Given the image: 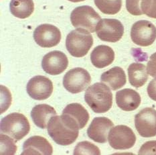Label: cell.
Instances as JSON below:
<instances>
[{
  "label": "cell",
  "mask_w": 156,
  "mask_h": 155,
  "mask_svg": "<svg viewBox=\"0 0 156 155\" xmlns=\"http://www.w3.org/2000/svg\"><path fill=\"white\" fill-rule=\"evenodd\" d=\"M49 136L56 144L68 146L74 143L79 136L80 130L77 123L66 114L55 116L50 120L48 126Z\"/></svg>",
  "instance_id": "1"
},
{
  "label": "cell",
  "mask_w": 156,
  "mask_h": 155,
  "mask_svg": "<svg viewBox=\"0 0 156 155\" xmlns=\"http://www.w3.org/2000/svg\"><path fill=\"white\" fill-rule=\"evenodd\" d=\"M84 100L94 112L103 114L111 108L113 94L107 85L96 83L87 89Z\"/></svg>",
  "instance_id": "2"
},
{
  "label": "cell",
  "mask_w": 156,
  "mask_h": 155,
  "mask_svg": "<svg viewBox=\"0 0 156 155\" xmlns=\"http://www.w3.org/2000/svg\"><path fill=\"white\" fill-rule=\"evenodd\" d=\"M0 129L2 134L9 136L17 142L28 135L30 125L24 115L20 113H12L2 119Z\"/></svg>",
  "instance_id": "3"
},
{
  "label": "cell",
  "mask_w": 156,
  "mask_h": 155,
  "mask_svg": "<svg viewBox=\"0 0 156 155\" xmlns=\"http://www.w3.org/2000/svg\"><path fill=\"white\" fill-rule=\"evenodd\" d=\"M93 45V37L86 30L76 28L72 30L66 36V49L74 57L84 56Z\"/></svg>",
  "instance_id": "4"
},
{
  "label": "cell",
  "mask_w": 156,
  "mask_h": 155,
  "mask_svg": "<svg viewBox=\"0 0 156 155\" xmlns=\"http://www.w3.org/2000/svg\"><path fill=\"white\" fill-rule=\"evenodd\" d=\"M101 20L99 13L89 5L77 7L70 14V22L74 27L90 32L96 31L97 26Z\"/></svg>",
  "instance_id": "5"
},
{
  "label": "cell",
  "mask_w": 156,
  "mask_h": 155,
  "mask_svg": "<svg viewBox=\"0 0 156 155\" xmlns=\"http://www.w3.org/2000/svg\"><path fill=\"white\" fill-rule=\"evenodd\" d=\"M91 77L86 69L76 67L69 70L63 78V86L68 92L79 93L90 85Z\"/></svg>",
  "instance_id": "6"
},
{
  "label": "cell",
  "mask_w": 156,
  "mask_h": 155,
  "mask_svg": "<svg viewBox=\"0 0 156 155\" xmlns=\"http://www.w3.org/2000/svg\"><path fill=\"white\" fill-rule=\"evenodd\" d=\"M108 141L109 145L115 150H127L135 145L136 136L129 127L119 125L111 129Z\"/></svg>",
  "instance_id": "7"
},
{
  "label": "cell",
  "mask_w": 156,
  "mask_h": 155,
  "mask_svg": "<svg viewBox=\"0 0 156 155\" xmlns=\"http://www.w3.org/2000/svg\"><path fill=\"white\" fill-rule=\"evenodd\" d=\"M131 38L138 46H150L156 39V27L148 20L137 21L131 27Z\"/></svg>",
  "instance_id": "8"
},
{
  "label": "cell",
  "mask_w": 156,
  "mask_h": 155,
  "mask_svg": "<svg viewBox=\"0 0 156 155\" xmlns=\"http://www.w3.org/2000/svg\"><path fill=\"white\" fill-rule=\"evenodd\" d=\"M97 35L105 42H117L123 36L124 27L117 19H101L96 28Z\"/></svg>",
  "instance_id": "9"
},
{
  "label": "cell",
  "mask_w": 156,
  "mask_h": 155,
  "mask_svg": "<svg viewBox=\"0 0 156 155\" xmlns=\"http://www.w3.org/2000/svg\"><path fill=\"white\" fill-rule=\"evenodd\" d=\"M135 126L142 137L156 136V110L151 107L141 110L135 116Z\"/></svg>",
  "instance_id": "10"
},
{
  "label": "cell",
  "mask_w": 156,
  "mask_h": 155,
  "mask_svg": "<svg viewBox=\"0 0 156 155\" xmlns=\"http://www.w3.org/2000/svg\"><path fill=\"white\" fill-rule=\"evenodd\" d=\"M34 39L42 48H52L60 43L61 32L55 26L43 23L36 27L34 32Z\"/></svg>",
  "instance_id": "11"
},
{
  "label": "cell",
  "mask_w": 156,
  "mask_h": 155,
  "mask_svg": "<svg viewBox=\"0 0 156 155\" xmlns=\"http://www.w3.org/2000/svg\"><path fill=\"white\" fill-rule=\"evenodd\" d=\"M26 91L32 99L39 101L44 100L52 95L53 84L48 77L36 75L28 81Z\"/></svg>",
  "instance_id": "12"
},
{
  "label": "cell",
  "mask_w": 156,
  "mask_h": 155,
  "mask_svg": "<svg viewBox=\"0 0 156 155\" xmlns=\"http://www.w3.org/2000/svg\"><path fill=\"white\" fill-rule=\"evenodd\" d=\"M69 65V59L64 52L54 50L44 56L42 67L44 72L51 75H58L63 73Z\"/></svg>",
  "instance_id": "13"
},
{
  "label": "cell",
  "mask_w": 156,
  "mask_h": 155,
  "mask_svg": "<svg viewBox=\"0 0 156 155\" xmlns=\"http://www.w3.org/2000/svg\"><path fill=\"white\" fill-rule=\"evenodd\" d=\"M114 124L106 117H97L94 118L87 129V135L90 139L98 143L103 144L108 140V132Z\"/></svg>",
  "instance_id": "14"
},
{
  "label": "cell",
  "mask_w": 156,
  "mask_h": 155,
  "mask_svg": "<svg viewBox=\"0 0 156 155\" xmlns=\"http://www.w3.org/2000/svg\"><path fill=\"white\" fill-rule=\"evenodd\" d=\"M53 153V148L45 138L34 136L27 139L23 144V154L50 155Z\"/></svg>",
  "instance_id": "15"
},
{
  "label": "cell",
  "mask_w": 156,
  "mask_h": 155,
  "mask_svg": "<svg viewBox=\"0 0 156 155\" xmlns=\"http://www.w3.org/2000/svg\"><path fill=\"white\" fill-rule=\"evenodd\" d=\"M141 102V96L136 91L123 89L116 93V103L122 110L131 112L136 110Z\"/></svg>",
  "instance_id": "16"
},
{
  "label": "cell",
  "mask_w": 156,
  "mask_h": 155,
  "mask_svg": "<svg viewBox=\"0 0 156 155\" xmlns=\"http://www.w3.org/2000/svg\"><path fill=\"white\" fill-rule=\"evenodd\" d=\"M114 50L107 45H99L95 47L90 54L91 63L99 69L110 65L114 61Z\"/></svg>",
  "instance_id": "17"
},
{
  "label": "cell",
  "mask_w": 156,
  "mask_h": 155,
  "mask_svg": "<svg viewBox=\"0 0 156 155\" xmlns=\"http://www.w3.org/2000/svg\"><path fill=\"white\" fill-rule=\"evenodd\" d=\"M56 115V110L48 104L36 105L33 107L31 112V117L33 122L42 129L47 128L50 120Z\"/></svg>",
  "instance_id": "18"
},
{
  "label": "cell",
  "mask_w": 156,
  "mask_h": 155,
  "mask_svg": "<svg viewBox=\"0 0 156 155\" xmlns=\"http://www.w3.org/2000/svg\"><path fill=\"white\" fill-rule=\"evenodd\" d=\"M101 81L106 83L112 90L115 91L126 84L127 79L123 69L119 67H114L101 75Z\"/></svg>",
  "instance_id": "19"
},
{
  "label": "cell",
  "mask_w": 156,
  "mask_h": 155,
  "mask_svg": "<svg viewBox=\"0 0 156 155\" xmlns=\"http://www.w3.org/2000/svg\"><path fill=\"white\" fill-rule=\"evenodd\" d=\"M62 114H66L77 123L80 130L87 125L89 120L88 111L80 103H73L69 104L64 109Z\"/></svg>",
  "instance_id": "20"
},
{
  "label": "cell",
  "mask_w": 156,
  "mask_h": 155,
  "mask_svg": "<svg viewBox=\"0 0 156 155\" xmlns=\"http://www.w3.org/2000/svg\"><path fill=\"white\" fill-rule=\"evenodd\" d=\"M129 81L132 86L139 88L144 86L148 79L146 67L141 63H132L128 68Z\"/></svg>",
  "instance_id": "21"
},
{
  "label": "cell",
  "mask_w": 156,
  "mask_h": 155,
  "mask_svg": "<svg viewBox=\"0 0 156 155\" xmlns=\"http://www.w3.org/2000/svg\"><path fill=\"white\" fill-rule=\"evenodd\" d=\"M9 9L12 14L16 18L25 19L34 11V3L33 0H11Z\"/></svg>",
  "instance_id": "22"
},
{
  "label": "cell",
  "mask_w": 156,
  "mask_h": 155,
  "mask_svg": "<svg viewBox=\"0 0 156 155\" xmlns=\"http://www.w3.org/2000/svg\"><path fill=\"white\" fill-rule=\"evenodd\" d=\"M94 1L97 8L105 14H116L121 9L122 0H94Z\"/></svg>",
  "instance_id": "23"
},
{
  "label": "cell",
  "mask_w": 156,
  "mask_h": 155,
  "mask_svg": "<svg viewBox=\"0 0 156 155\" xmlns=\"http://www.w3.org/2000/svg\"><path fill=\"white\" fill-rule=\"evenodd\" d=\"M73 154H93L99 155L101 152L99 148L88 141H83L77 144L74 150Z\"/></svg>",
  "instance_id": "24"
},
{
  "label": "cell",
  "mask_w": 156,
  "mask_h": 155,
  "mask_svg": "<svg viewBox=\"0 0 156 155\" xmlns=\"http://www.w3.org/2000/svg\"><path fill=\"white\" fill-rule=\"evenodd\" d=\"M141 9L144 14L156 19V0H141Z\"/></svg>",
  "instance_id": "25"
},
{
  "label": "cell",
  "mask_w": 156,
  "mask_h": 155,
  "mask_svg": "<svg viewBox=\"0 0 156 155\" xmlns=\"http://www.w3.org/2000/svg\"><path fill=\"white\" fill-rule=\"evenodd\" d=\"M141 0H126V8L131 14L133 16H141L143 12L141 9Z\"/></svg>",
  "instance_id": "26"
},
{
  "label": "cell",
  "mask_w": 156,
  "mask_h": 155,
  "mask_svg": "<svg viewBox=\"0 0 156 155\" xmlns=\"http://www.w3.org/2000/svg\"><path fill=\"white\" fill-rule=\"evenodd\" d=\"M1 144L2 145H4V148H2L1 149L2 153L3 150L7 151V148H8V151L9 150L10 152V150H12L13 154L16 153L17 147L14 141H13V139H10L9 137L5 135H3L2 133L1 134ZM10 154H12V152H10Z\"/></svg>",
  "instance_id": "27"
},
{
  "label": "cell",
  "mask_w": 156,
  "mask_h": 155,
  "mask_svg": "<svg viewBox=\"0 0 156 155\" xmlns=\"http://www.w3.org/2000/svg\"><path fill=\"white\" fill-rule=\"evenodd\" d=\"M139 154H156V141L151 140L144 143L139 150Z\"/></svg>",
  "instance_id": "28"
},
{
  "label": "cell",
  "mask_w": 156,
  "mask_h": 155,
  "mask_svg": "<svg viewBox=\"0 0 156 155\" xmlns=\"http://www.w3.org/2000/svg\"><path fill=\"white\" fill-rule=\"evenodd\" d=\"M147 70L151 77H156V52L150 56L147 65Z\"/></svg>",
  "instance_id": "29"
},
{
  "label": "cell",
  "mask_w": 156,
  "mask_h": 155,
  "mask_svg": "<svg viewBox=\"0 0 156 155\" xmlns=\"http://www.w3.org/2000/svg\"><path fill=\"white\" fill-rule=\"evenodd\" d=\"M147 91L149 97L156 102V78L151 80L149 83Z\"/></svg>",
  "instance_id": "30"
},
{
  "label": "cell",
  "mask_w": 156,
  "mask_h": 155,
  "mask_svg": "<svg viewBox=\"0 0 156 155\" xmlns=\"http://www.w3.org/2000/svg\"><path fill=\"white\" fill-rule=\"evenodd\" d=\"M69 1L71 2H74V3H76V2H84L85 0H69Z\"/></svg>",
  "instance_id": "31"
}]
</instances>
